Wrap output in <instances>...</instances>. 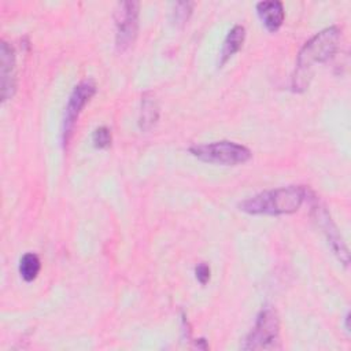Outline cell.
Listing matches in <instances>:
<instances>
[{
    "label": "cell",
    "instance_id": "cell-1",
    "mask_svg": "<svg viewBox=\"0 0 351 351\" xmlns=\"http://www.w3.org/2000/svg\"><path fill=\"white\" fill-rule=\"evenodd\" d=\"M341 30L339 26H329L314 34L298 53L296 67L292 74L291 88L293 92H304L313 78L315 64L328 62L339 49Z\"/></svg>",
    "mask_w": 351,
    "mask_h": 351
},
{
    "label": "cell",
    "instance_id": "cell-2",
    "mask_svg": "<svg viewBox=\"0 0 351 351\" xmlns=\"http://www.w3.org/2000/svg\"><path fill=\"white\" fill-rule=\"evenodd\" d=\"M308 195L302 185L281 186L259 192L239 203V208L251 215H287L296 213Z\"/></svg>",
    "mask_w": 351,
    "mask_h": 351
},
{
    "label": "cell",
    "instance_id": "cell-3",
    "mask_svg": "<svg viewBox=\"0 0 351 351\" xmlns=\"http://www.w3.org/2000/svg\"><path fill=\"white\" fill-rule=\"evenodd\" d=\"M241 348L245 351L280 348V318L273 307L266 306L259 311Z\"/></svg>",
    "mask_w": 351,
    "mask_h": 351
},
{
    "label": "cell",
    "instance_id": "cell-4",
    "mask_svg": "<svg viewBox=\"0 0 351 351\" xmlns=\"http://www.w3.org/2000/svg\"><path fill=\"white\" fill-rule=\"evenodd\" d=\"M189 152L202 162L223 166H237L248 162L252 156L251 151L234 141L221 140L207 144H196L189 148Z\"/></svg>",
    "mask_w": 351,
    "mask_h": 351
},
{
    "label": "cell",
    "instance_id": "cell-5",
    "mask_svg": "<svg viewBox=\"0 0 351 351\" xmlns=\"http://www.w3.org/2000/svg\"><path fill=\"white\" fill-rule=\"evenodd\" d=\"M138 1H119L114 10L115 48L119 53L130 49L138 33Z\"/></svg>",
    "mask_w": 351,
    "mask_h": 351
},
{
    "label": "cell",
    "instance_id": "cell-6",
    "mask_svg": "<svg viewBox=\"0 0 351 351\" xmlns=\"http://www.w3.org/2000/svg\"><path fill=\"white\" fill-rule=\"evenodd\" d=\"M96 84L93 80L88 78L81 81L78 85L74 86L69 101L64 108V115H63V123H62V144L66 147L74 133V128L77 123V119L80 114L82 112L84 107L89 103V100L95 96L96 93Z\"/></svg>",
    "mask_w": 351,
    "mask_h": 351
},
{
    "label": "cell",
    "instance_id": "cell-7",
    "mask_svg": "<svg viewBox=\"0 0 351 351\" xmlns=\"http://www.w3.org/2000/svg\"><path fill=\"white\" fill-rule=\"evenodd\" d=\"M311 196H313L311 197V215H313L314 221L317 222L318 228L325 234L326 241H328L330 250L333 251V254L336 255V258L340 261V263H343L347 267L350 263V254H348V248L344 243V239H343L339 228L333 222L328 208L313 193H311Z\"/></svg>",
    "mask_w": 351,
    "mask_h": 351
},
{
    "label": "cell",
    "instance_id": "cell-8",
    "mask_svg": "<svg viewBox=\"0 0 351 351\" xmlns=\"http://www.w3.org/2000/svg\"><path fill=\"white\" fill-rule=\"evenodd\" d=\"M1 59V100L7 101L15 95L16 90V66L15 52L11 44L1 40L0 45Z\"/></svg>",
    "mask_w": 351,
    "mask_h": 351
},
{
    "label": "cell",
    "instance_id": "cell-9",
    "mask_svg": "<svg viewBox=\"0 0 351 351\" xmlns=\"http://www.w3.org/2000/svg\"><path fill=\"white\" fill-rule=\"evenodd\" d=\"M256 12L265 27L271 33L277 32L281 27L285 18L284 5L278 0L256 3Z\"/></svg>",
    "mask_w": 351,
    "mask_h": 351
},
{
    "label": "cell",
    "instance_id": "cell-10",
    "mask_svg": "<svg viewBox=\"0 0 351 351\" xmlns=\"http://www.w3.org/2000/svg\"><path fill=\"white\" fill-rule=\"evenodd\" d=\"M245 38V27L243 25H234L226 34L218 59V67H222L236 52L240 51Z\"/></svg>",
    "mask_w": 351,
    "mask_h": 351
},
{
    "label": "cell",
    "instance_id": "cell-11",
    "mask_svg": "<svg viewBox=\"0 0 351 351\" xmlns=\"http://www.w3.org/2000/svg\"><path fill=\"white\" fill-rule=\"evenodd\" d=\"M159 119V104L152 92H145L141 96V110L138 117V128L143 132L151 130Z\"/></svg>",
    "mask_w": 351,
    "mask_h": 351
},
{
    "label": "cell",
    "instance_id": "cell-12",
    "mask_svg": "<svg viewBox=\"0 0 351 351\" xmlns=\"http://www.w3.org/2000/svg\"><path fill=\"white\" fill-rule=\"evenodd\" d=\"M40 269H41L40 258L33 252L25 254L19 261V274L26 282L36 280L40 273Z\"/></svg>",
    "mask_w": 351,
    "mask_h": 351
},
{
    "label": "cell",
    "instance_id": "cell-13",
    "mask_svg": "<svg viewBox=\"0 0 351 351\" xmlns=\"http://www.w3.org/2000/svg\"><path fill=\"white\" fill-rule=\"evenodd\" d=\"M193 1H176L170 8V21L177 27H184L193 11Z\"/></svg>",
    "mask_w": 351,
    "mask_h": 351
},
{
    "label": "cell",
    "instance_id": "cell-14",
    "mask_svg": "<svg viewBox=\"0 0 351 351\" xmlns=\"http://www.w3.org/2000/svg\"><path fill=\"white\" fill-rule=\"evenodd\" d=\"M92 141H93V145L99 149L108 148L111 145V141H112L111 130L107 126L96 128L93 134H92Z\"/></svg>",
    "mask_w": 351,
    "mask_h": 351
},
{
    "label": "cell",
    "instance_id": "cell-15",
    "mask_svg": "<svg viewBox=\"0 0 351 351\" xmlns=\"http://www.w3.org/2000/svg\"><path fill=\"white\" fill-rule=\"evenodd\" d=\"M195 277L196 280L202 284V285H206L208 281H210V277H211V270H210V266L204 262L199 263L196 267H195Z\"/></svg>",
    "mask_w": 351,
    "mask_h": 351
},
{
    "label": "cell",
    "instance_id": "cell-16",
    "mask_svg": "<svg viewBox=\"0 0 351 351\" xmlns=\"http://www.w3.org/2000/svg\"><path fill=\"white\" fill-rule=\"evenodd\" d=\"M344 328L350 333V313H347L344 317Z\"/></svg>",
    "mask_w": 351,
    "mask_h": 351
}]
</instances>
